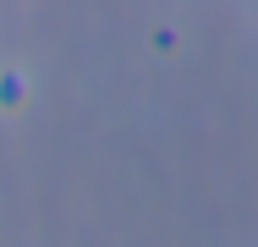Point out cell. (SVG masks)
Instances as JSON below:
<instances>
[]
</instances>
